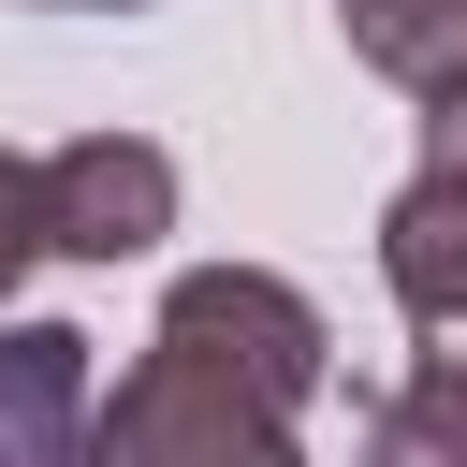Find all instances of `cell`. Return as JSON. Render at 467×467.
<instances>
[{
	"instance_id": "1",
	"label": "cell",
	"mask_w": 467,
	"mask_h": 467,
	"mask_svg": "<svg viewBox=\"0 0 467 467\" xmlns=\"http://www.w3.org/2000/svg\"><path fill=\"white\" fill-rule=\"evenodd\" d=\"M321 306L277 263H190L131 350V379L102 394L88 452L117 467H292L306 409H321Z\"/></svg>"
},
{
	"instance_id": "2",
	"label": "cell",
	"mask_w": 467,
	"mask_h": 467,
	"mask_svg": "<svg viewBox=\"0 0 467 467\" xmlns=\"http://www.w3.org/2000/svg\"><path fill=\"white\" fill-rule=\"evenodd\" d=\"M175 204H190V175H175V146H146V131H73V146H44V263H146V248L175 234Z\"/></svg>"
},
{
	"instance_id": "3",
	"label": "cell",
	"mask_w": 467,
	"mask_h": 467,
	"mask_svg": "<svg viewBox=\"0 0 467 467\" xmlns=\"http://www.w3.org/2000/svg\"><path fill=\"white\" fill-rule=\"evenodd\" d=\"M88 350H102L88 321H15L0 306V467L88 452V423H102V365Z\"/></svg>"
},
{
	"instance_id": "4",
	"label": "cell",
	"mask_w": 467,
	"mask_h": 467,
	"mask_svg": "<svg viewBox=\"0 0 467 467\" xmlns=\"http://www.w3.org/2000/svg\"><path fill=\"white\" fill-rule=\"evenodd\" d=\"M379 292L409 306V336H467V175L409 161V190L379 204Z\"/></svg>"
},
{
	"instance_id": "5",
	"label": "cell",
	"mask_w": 467,
	"mask_h": 467,
	"mask_svg": "<svg viewBox=\"0 0 467 467\" xmlns=\"http://www.w3.org/2000/svg\"><path fill=\"white\" fill-rule=\"evenodd\" d=\"M379 467H467V336H423V365L365 409Z\"/></svg>"
},
{
	"instance_id": "6",
	"label": "cell",
	"mask_w": 467,
	"mask_h": 467,
	"mask_svg": "<svg viewBox=\"0 0 467 467\" xmlns=\"http://www.w3.org/2000/svg\"><path fill=\"white\" fill-rule=\"evenodd\" d=\"M336 29H350V58L379 88H438L467 58V0H336Z\"/></svg>"
},
{
	"instance_id": "7",
	"label": "cell",
	"mask_w": 467,
	"mask_h": 467,
	"mask_svg": "<svg viewBox=\"0 0 467 467\" xmlns=\"http://www.w3.org/2000/svg\"><path fill=\"white\" fill-rule=\"evenodd\" d=\"M29 263H44V161L0 146V306L29 292Z\"/></svg>"
},
{
	"instance_id": "8",
	"label": "cell",
	"mask_w": 467,
	"mask_h": 467,
	"mask_svg": "<svg viewBox=\"0 0 467 467\" xmlns=\"http://www.w3.org/2000/svg\"><path fill=\"white\" fill-rule=\"evenodd\" d=\"M409 102H423V161H452V175H467V58H452L438 88H409Z\"/></svg>"
},
{
	"instance_id": "9",
	"label": "cell",
	"mask_w": 467,
	"mask_h": 467,
	"mask_svg": "<svg viewBox=\"0 0 467 467\" xmlns=\"http://www.w3.org/2000/svg\"><path fill=\"white\" fill-rule=\"evenodd\" d=\"M29 15H146V0H29Z\"/></svg>"
}]
</instances>
